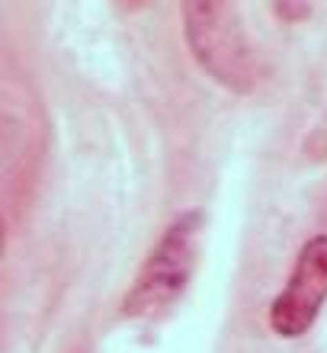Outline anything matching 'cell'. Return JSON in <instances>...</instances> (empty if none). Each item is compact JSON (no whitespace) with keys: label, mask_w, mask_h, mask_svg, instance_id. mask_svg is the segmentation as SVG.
Segmentation results:
<instances>
[{"label":"cell","mask_w":327,"mask_h":353,"mask_svg":"<svg viewBox=\"0 0 327 353\" xmlns=\"http://www.w3.org/2000/svg\"><path fill=\"white\" fill-rule=\"evenodd\" d=\"M199 241H202V212L199 209L180 212L145 257L138 276L122 299V315L129 321H158L167 315L193 279Z\"/></svg>","instance_id":"1"},{"label":"cell","mask_w":327,"mask_h":353,"mask_svg":"<svg viewBox=\"0 0 327 353\" xmlns=\"http://www.w3.org/2000/svg\"><path fill=\"white\" fill-rule=\"evenodd\" d=\"M187 39L193 46V55L199 58V65L224 87L247 90L257 81L251 42H247L241 23L234 19V10L228 3H212V0L189 3Z\"/></svg>","instance_id":"2"},{"label":"cell","mask_w":327,"mask_h":353,"mask_svg":"<svg viewBox=\"0 0 327 353\" xmlns=\"http://www.w3.org/2000/svg\"><path fill=\"white\" fill-rule=\"evenodd\" d=\"M327 302V234L302 244L279 296L270 305V327L286 341L308 334Z\"/></svg>","instance_id":"3"},{"label":"cell","mask_w":327,"mask_h":353,"mask_svg":"<svg viewBox=\"0 0 327 353\" xmlns=\"http://www.w3.org/2000/svg\"><path fill=\"white\" fill-rule=\"evenodd\" d=\"M0 251H3V228H0Z\"/></svg>","instance_id":"4"}]
</instances>
